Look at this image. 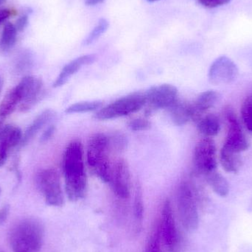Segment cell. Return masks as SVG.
Masks as SVG:
<instances>
[{"label":"cell","mask_w":252,"mask_h":252,"mask_svg":"<svg viewBox=\"0 0 252 252\" xmlns=\"http://www.w3.org/2000/svg\"><path fill=\"white\" fill-rule=\"evenodd\" d=\"M104 0H85V4L87 6H94L103 2Z\"/></svg>","instance_id":"cell-35"},{"label":"cell","mask_w":252,"mask_h":252,"mask_svg":"<svg viewBox=\"0 0 252 252\" xmlns=\"http://www.w3.org/2000/svg\"><path fill=\"white\" fill-rule=\"evenodd\" d=\"M199 1L205 7L213 8L227 4L230 0H199Z\"/></svg>","instance_id":"cell-30"},{"label":"cell","mask_w":252,"mask_h":252,"mask_svg":"<svg viewBox=\"0 0 252 252\" xmlns=\"http://www.w3.org/2000/svg\"><path fill=\"white\" fill-rule=\"evenodd\" d=\"M109 184L117 196L123 199L130 196V173L126 160L121 158L113 164Z\"/></svg>","instance_id":"cell-13"},{"label":"cell","mask_w":252,"mask_h":252,"mask_svg":"<svg viewBox=\"0 0 252 252\" xmlns=\"http://www.w3.org/2000/svg\"><path fill=\"white\" fill-rule=\"evenodd\" d=\"M3 87H4V78L0 75V94L2 91Z\"/></svg>","instance_id":"cell-36"},{"label":"cell","mask_w":252,"mask_h":252,"mask_svg":"<svg viewBox=\"0 0 252 252\" xmlns=\"http://www.w3.org/2000/svg\"><path fill=\"white\" fill-rule=\"evenodd\" d=\"M22 94V101L19 106L22 112H27L41 99L44 92V84L40 78L26 76L18 84Z\"/></svg>","instance_id":"cell-12"},{"label":"cell","mask_w":252,"mask_h":252,"mask_svg":"<svg viewBox=\"0 0 252 252\" xmlns=\"http://www.w3.org/2000/svg\"><path fill=\"white\" fill-rule=\"evenodd\" d=\"M6 0H0V5H1V4H2L4 2V1H5Z\"/></svg>","instance_id":"cell-37"},{"label":"cell","mask_w":252,"mask_h":252,"mask_svg":"<svg viewBox=\"0 0 252 252\" xmlns=\"http://www.w3.org/2000/svg\"><path fill=\"white\" fill-rule=\"evenodd\" d=\"M65 189L70 201L85 196L87 176L84 164V147L81 141H72L65 149L62 161Z\"/></svg>","instance_id":"cell-1"},{"label":"cell","mask_w":252,"mask_h":252,"mask_svg":"<svg viewBox=\"0 0 252 252\" xmlns=\"http://www.w3.org/2000/svg\"><path fill=\"white\" fill-rule=\"evenodd\" d=\"M223 113L227 124V134L225 146L238 153L247 151L250 146V142L243 131L241 124L235 112L232 108L227 106L225 108Z\"/></svg>","instance_id":"cell-9"},{"label":"cell","mask_w":252,"mask_h":252,"mask_svg":"<svg viewBox=\"0 0 252 252\" xmlns=\"http://www.w3.org/2000/svg\"><path fill=\"white\" fill-rule=\"evenodd\" d=\"M178 210L182 226L189 232L195 230L199 223L196 200L189 182L179 185L177 195Z\"/></svg>","instance_id":"cell-5"},{"label":"cell","mask_w":252,"mask_h":252,"mask_svg":"<svg viewBox=\"0 0 252 252\" xmlns=\"http://www.w3.org/2000/svg\"><path fill=\"white\" fill-rule=\"evenodd\" d=\"M160 242H161V230H160V226H157L153 232L145 252H160Z\"/></svg>","instance_id":"cell-26"},{"label":"cell","mask_w":252,"mask_h":252,"mask_svg":"<svg viewBox=\"0 0 252 252\" xmlns=\"http://www.w3.org/2000/svg\"><path fill=\"white\" fill-rule=\"evenodd\" d=\"M11 149L12 148L6 142L0 141V167L5 164L9 153Z\"/></svg>","instance_id":"cell-29"},{"label":"cell","mask_w":252,"mask_h":252,"mask_svg":"<svg viewBox=\"0 0 252 252\" xmlns=\"http://www.w3.org/2000/svg\"><path fill=\"white\" fill-rule=\"evenodd\" d=\"M145 93V116L162 109H169L178 99V90L171 84H161L151 87Z\"/></svg>","instance_id":"cell-7"},{"label":"cell","mask_w":252,"mask_h":252,"mask_svg":"<svg viewBox=\"0 0 252 252\" xmlns=\"http://www.w3.org/2000/svg\"><path fill=\"white\" fill-rule=\"evenodd\" d=\"M146 1H149V2H154V1H158V0H146Z\"/></svg>","instance_id":"cell-38"},{"label":"cell","mask_w":252,"mask_h":252,"mask_svg":"<svg viewBox=\"0 0 252 252\" xmlns=\"http://www.w3.org/2000/svg\"><path fill=\"white\" fill-rule=\"evenodd\" d=\"M38 184L46 203L53 207H61L64 202L60 176L53 168L44 169L38 174Z\"/></svg>","instance_id":"cell-6"},{"label":"cell","mask_w":252,"mask_h":252,"mask_svg":"<svg viewBox=\"0 0 252 252\" xmlns=\"http://www.w3.org/2000/svg\"><path fill=\"white\" fill-rule=\"evenodd\" d=\"M14 14L15 11L13 9L4 8L0 10V25Z\"/></svg>","instance_id":"cell-33"},{"label":"cell","mask_w":252,"mask_h":252,"mask_svg":"<svg viewBox=\"0 0 252 252\" xmlns=\"http://www.w3.org/2000/svg\"><path fill=\"white\" fill-rule=\"evenodd\" d=\"M161 235L169 251L174 252L179 244V237L173 214L171 204L168 199L164 201L161 212V221L160 225Z\"/></svg>","instance_id":"cell-11"},{"label":"cell","mask_w":252,"mask_h":252,"mask_svg":"<svg viewBox=\"0 0 252 252\" xmlns=\"http://www.w3.org/2000/svg\"><path fill=\"white\" fill-rule=\"evenodd\" d=\"M146 103L145 93H133L101 108L94 115L99 121H108L127 116L140 110Z\"/></svg>","instance_id":"cell-4"},{"label":"cell","mask_w":252,"mask_h":252,"mask_svg":"<svg viewBox=\"0 0 252 252\" xmlns=\"http://www.w3.org/2000/svg\"><path fill=\"white\" fill-rule=\"evenodd\" d=\"M219 98V93L208 90L201 93L195 101L191 103L192 121L198 122L205 114L214 106Z\"/></svg>","instance_id":"cell-15"},{"label":"cell","mask_w":252,"mask_h":252,"mask_svg":"<svg viewBox=\"0 0 252 252\" xmlns=\"http://www.w3.org/2000/svg\"><path fill=\"white\" fill-rule=\"evenodd\" d=\"M10 207L9 206L5 205L0 210V225L2 224L8 217Z\"/></svg>","instance_id":"cell-34"},{"label":"cell","mask_w":252,"mask_h":252,"mask_svg":"<svg viewBox=\"0 0 252 252\" xmlns=\"http://www.w3.org/2000/svg\"><path fill=\"white\" fill-rule=\"evenodd\" d=\"M10 237L13 252H39L44 230L37 220L25 219L13 228Z\"/></svg>","instance_id":"cell-3"},{"label":"cell","mask_w":252,"mask_h":252,"mask_svg":"<svg viewBox=\"0 0 252 252\" xmlns=\"http://www.w3.org/2000/svg\"><path fill=\"white\" fill-rule=\"evenodd\" d=\"M103 104V102L100 100L80 102V103H74L66 108L65 112L67 114L87 113V112H93V111L101 109Z\"/></svg>","instance_id":"cell-23"},{"label":"cell","mask_w":252,"mask_h":252,"mask_svg":"<svg viewBox=\"0 0 252 252\" xmlns=\"http://www.w3.org/2000/svg\"><path fill=\"white\" fill-rule=\"evenodd\" d=\"M172 121L176 126L185 125L192 120L191 103L178 98L169 108Z\"/></svg>","instance_id":"cell-18"},{"label":"cell","mask_w":252,"mask_h":252,"mask_svg":"<svg viewBox=\"0 0 252 252\" xmlns=\"http://www.w3.org/2000/svg\"><path fill=\"white\" fill-rule=\"evenodd\" d=\"M18 31L16 26L10 22H6L1 32L0 46L3 50H9L16 44Z\"/></svg>","instance_id":"cell-22"},{"label":"cell","mask_w":252,"mask_h":252,"mask_svg":"<svg viewBox=\"0 0 252 252\" xmlns=\"http://www.w3.org/2000/svg\"><path fill=\"white\" fill-rule=\"evenodd\" d=\"M0 193H1V188H0Z\"/></svg>","instance_id":"cell-39"},{"label":"cell","mask_w":252,"mask_h":252,"mask_svg":"<svg viewBox=\"0 0 252 252\" xmlns=\"http://www.w3.org/2000/svg\"><path fill=\"white\" fill-rule=\"evenodd\" d=\"M128 127L133 131H142L148 130L151 127V123L144 118H138L130 121L128 124Z\"/></svg>","instance_id":"cell-28"},{"label":"cell","mask_w":252,"mask_h":252,"mask_svg":"<svg viewBox=\"0 0 252 252\" xmlns=\"http://www.w3.org/2000/svg\"><path fill=\"white\" fill-rule=\"evenodd\" d=\"M134 214L136 220H142L143 217V201H142V191H141L140 186L136 188V193H135L134 199Z\"/></svg>","instance_id":"cell-27"},{"label":"cell","mask_w":252,"mask_h":252,"mask_svg":"<svg viewBox=\"0 0 252 252\" xmlns=\"http://www.w3.org/2000/svg\"><path fill=\"white\" fill-rule=\"evenodd\" d=\"M22 101V92L19 86L16 85L6 94L0 103V126L3 125L4 121L16 110Z\"/></svg>","instance_id":"cell-16"},{"label":"cell","mask_w":252,"mask_h":252,"mask_svg":"<svg viewBox=\"0 0 252 252\" xmlns=\"http://www.w3.org/2000/svg\"><path fill=\"white\" fill-rule=\"evenodd\" d=\"M238 75L239 69L236 63L226 56H220L210 66L208 78L214 85H223L234 82Z\"/></svg>","instance_id":"cell-10"},{"label":"cell","mask_w":252,"mask_h":252,"mask_svg":"<svg viewBox=\"0 0 252 252\" xmlns=\"http://www.w3.org/2000/svg\"><path fill=\"white\" fill-rule=\"evenodd\" d=\"M193 163L196 171L204 176L217 170V151L216 143L211 138H204L197 143Z\"/></svg>","instance_id":"cell-8"},{"label":"cell","mask_w":252,"mask_h":252,"mask_svg":"<svg viewBox=\"0 0 252 252\" xmlns=\"http://www.w3.org/2000/svg\"><path fill=\"white\" fill-rule=\"evenodd\" d=\"M197 127L200 133L206 137H213L220 132V120L214 114L205 115L197 122Z\"/></svg>","instance_id":"cell-20"},{"label":"cell","mask_w":252,"mask_h":252,"mask_svg":"<svg viewBox=\"0 0 252 252\" xmlns=\"http://www.w3.org/2000/svg\"><path fill=\"white\" fill-rule=\"evenodd\" d=\"M111 142L104 133L93 135L87 146V161L90 172L105 183H109L113 164L110 159Z\"/></svg>","instance_id":"cell-2"},{"label":"cell","mask_w":252,"mask_h":252,"mask_svg":"<svg viewBox=\"0 0 252 252\" xmlns=\"http://www.w3.org/2000/svg\"><path fill=\"white\" fill-rule=\"evenodd\" d=\"M29 21V17H28V13H23L19 19L16 20L15 26L17 29L18 32H22L26 28Z\"/></svg>","instance_id":"cell-31"},{"label":"cell","mask_w":252,"mask_h":252,"mask_svg":"<svg viewBox=\"0 0 252 252\" xmlns=\"http://www.w3.org/2000/svg\"><path fill=\"white\" fill-rule=\"evenodd\" d=\"M205 179L210 188L217 195L226 197L229 194V184L226 179L217 170L206 175Z\"/></svg>","instance_id":"cell-21"},{"label":"cell","mask_w":252,"mask_h":252,"mask_svg":"<svg viewBox=\"0 0 252 252\" xmlns=\"http://www.w3.org/2000/svg\"><path fill=\"white\" fill-rule=\"evenodd\" d=\"M95 59L96 56L94 55H86V56H82L74 59L73 61L63 66L59 76L53 83V87L54 88H59V87L64 85L69 81V78L77 73L82 68V66L92 64L94 63Z\"/></svg>","instance_id":"cell-14"},{"label":"cell","mask_w":252,"mask_h":252,"mask_svg":"<svg viewBox=\"0 0 252 252\" xmlns=\"http://www.w3.org/2000/svg\"><path fill=\"white\" fill-rule=\"evenodd\" d=\"M241 116L244 126L252 133V93L247 96L243 103Z\"/></svg>","instance_id":"cell-25"},{"label":"cell","mask_w":252,"mask_h":252,"mask_svg":"<svg viewBox=\"0 0 252 252\" xmlns=\"http://www.w3.org/2000/svg\"><path fill=\"white\" fill-rule=\"evenodd\" d=\"M55 116H56V112L52 109H46L39 114L25 130L21 142L22 146H25L28 142H31L36 136L37 133L44 126H47L55 118Z\"/></svg>","instance_id":"cell-17"},{"label":"cell","mask_w":252,"mask_h":252,"mask_svg":"<svg viewBox=\"0 0 252 252\" xmlns=\"http://www.w3.org/2000/svg\"><path fill=\"white\" fill-rule=\"evenodd\" d=\"M55 132H56V127H55V126H50V127H47L45 131L41 135V139H40L41 142L44 143V142L50 140L52 136L54 135Z\"/></svg>","instance_id":"cell-32"},{"label":"cell","mask_w":252,"mask_h":252,"mask_svg":"<svg viewBox=\"0 0 252 252\" xmlns=\"http://www.w3.org/2000/svg\"><path fill=\"white\" fill-rule=\"evenodd\" d=\"M109 24L108 21L105 19H100L97 25L94 27L90 35L84 40V45H90V44L97 41L109 28Z\"/></svg>","instance_id":"cell-24"},{"label":"cell","mask_w":252,"mask_h":252,"mask_svg":"<svg viewBox=\"0 0 252 252\" xmlns=\"http://www.w3.org/2000/svg\"><path fill=\"white\" fill-rule=\"evenodd\" d=\"M241 153L236 152L228 147H222L220 154V161L225 171L228 173H236L242 166Z\"/></svg>","instance_id":"cell-19"}]
</instances>
